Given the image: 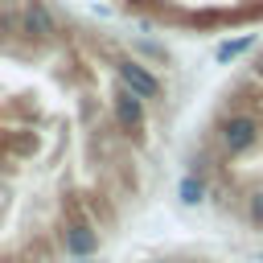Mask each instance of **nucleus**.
Listing matches in <instances>:
<instances>
[{
	"label": "nucleus",
	"instance_id": "nucleus-1",
	"mask_svg": "<svg viewBox=\"0 0 263 263\" xmlns=\"http://www.w3.org/2000/svg\"><path fill=\"white\" fill-rule=\"evenodd\" d=\"M168 86L58 0H0V263H90L144 214Z\"/></svg>",
	"mask_w": 263,
	"mask_h": 263
},
{
	"label": "nucleus",
	"instance_id": "nucleus-2",
	"mask_svg": "<svg viewBox=\"0 0 263 263\" xmlns=\"http://www.w3.org/2000/svg\"><path fill=\"white\" fill-rule=\"evenodd\" d=\"M127 12L181 33H222L263 21V0H119Z\"/></svg>",
	"mask_w": 263,
	"mask_h": 263
},
{
	"label": "nucleus",
	"instance_id": "nucleus-3",
	"mask_svg": "<svg viewBox=\"0 0 263 263\" xmlns=\"http://www.w3.org/2000/svg\"><path fill=\"white\" fill-rule=\"evenodd\" d=\"M132 263H226L210 251H197V247H168V251H152V255H140Z\"/></svg>",
	"mask_w": 263,
	"mask_h": 263
}]
</instances>
